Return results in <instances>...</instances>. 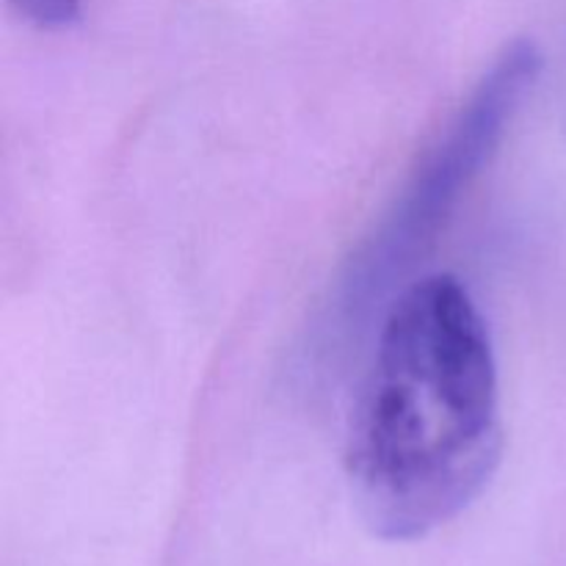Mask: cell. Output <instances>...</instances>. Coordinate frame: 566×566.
Segmentation results:
<instances>
[{
    "instance_id": "cell-3",
    "label": "cell",
    "mask_w": 566,
    "mask_h": 566,
    "mask_svg": "<svg viewBox=\"0 0 566 566\" xmlns=\"http://www.w3.org/2000/svg\"><path fill=\"white\" fill-rule=\"evenodd\" d=\"M20 14L42 31H61L77 22L83 0H14Z\"/></svg>"
},
{
    "instance_id": "cell-2",
    "label": "cell",
    "mask_w": 566,
    "mask_h": 566,
    "mask_svg": "<svg viewBox=\"0 0 566 566\" xmlns=\"http://www.w3.org/2000/svg\"><path fill=\"white\" fill-rule=\"evenodd\" d=\"M539 72L542 53L534 42L520 39L503 48L446 130L426 149L379 227L348 260L332 304L335 321L348 324L359 318L374 296L379 298L434 243L464 191L495 158Z\"/></svg>"
},
{
    "instance_id": "cell-1",
    "label": "cell",
    "mask_w": 566,
    "mask_h": 566,
    "mask_svg": "<svg viewBox=\"0 0 566 566\" xmlns=\"http://www.w3.org/2000/svg\"><path fill=\"white\" fill-rule=\"evenodd\" d=\"M501 453V385L484 315L453 274L423 276L387 310L354 403V506L379 539H423L479 501Z\"/></svg>"
}]
</instances>
